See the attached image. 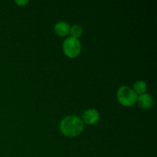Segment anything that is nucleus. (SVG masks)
<instances>
[{
	"label": "nucleus",
	"instance_id": "f257e3e1",
	"mask_svg": "<svg viewBox=\"0 0 157 157\" xmlns=\"http://www.w3.org/2000/svg\"><path fill=\"white\" fill-rule=\"evenodd\" d=\"M60 130L66 136L75 137L82 133L84 123L78 117L67 116L61 121Z\"/></svg>",
	"mask_w": 157,
	"mask_h": 157
},
{
	"label": "nucleus",
	"instance_id": "f03ea898",
	"mask_svg": "<svg viewBox=\"0 0 157 157\" xmlns=\"http://www.w3.org/2000/svg\"><path fill=\"white\" fill-rule=\"evenodd\" d=\"M117 98L121 104L124 107H130L133 105L137 101V94L127 86L120 87L117 91Z\"/></svg>",
	"mask_w": 157,
	"mask_h": 157
},
{
	"label": "nucleus",
	"instance_id": "7ed1b4c3",
	"mask_svg": "<svg viewBox=\"0 0 157 157\" xmlns=\"http://www.w3.org/2000/svg\"><path fill=\"white\" fill-rule=\"evenodd\" d=\"M63 51L67 57L75 58L80 55L81 44L79 40L75 38H67L63 44Z\"/></svg>",
	"mask_w": 157,
	"mask_h": 157
},
{
	"label": "nucleus",
	"instance_id": "20e7f679",
	"mask_svg": "<svg viewBox=\"0 0 157 157\" xmlns=\"http://www.w3.org/2000/svg\"><path fill=\"white\" fill-rule=\"evenodd\" d=\"M99 113L95 109H88L84 111L82 114V121H84L86 124H88V125L96 124L99 121Z\"/></svg>",
	"mask_w": 157,
	"mask_h": 157
},
{
	"label": "nucleus",
	"instance_id": "39448f33",
	"mask_svg": "<svg viewBox=\"0 0 157 157\" xmlns=\"http://www.w3.org/2000/svg\"><path fill=\"white\" fill-rule=\"evenodd\" d=\"M138 105L144 110H149L153 105V99L148 94H143L137 98Z\"/></svg>",
	"mask_w": 157,
	"mask_h": 157
},
{
	"label": "nucleus",
	"instance_id": "423d86ee",
	"mask_svg": "<svg viewBox=\"0 0 157 157\" xmlns=\"http://www.w3.org/2000/svg\"><path fill=\"white\" fill-rule=\"evenodd\" d=\"M70 25L65 21H59L55 26V32L58 36H66L70 33Z\"/></svg>",
	"mask_w": 157,
	"mask_h": 157
},
{
	"label": "nucleus",
	"instance_id": "0eeeda50",
	"mask_svg": "<svg viewBox=\"0 0 157 157\" xmlns=\"http://www.w3.org/2000/svg\"><path fill=\"white\" fill-rule=\"evenodd\" d=\"M133 88H134V92L137 94H145L146 90H147V84L143 81H139L136 82L133 85Z\"/></svg>",
	"mask_w": 157,
	"mask_h": 157
},
{
	"label": "nucleus",
	"instance_id": "6e6552de",
	"mask_svg": "<svg viewBox=\"0 0 157 157\" xmlns=\"http://www.w3.org/2000/svg\"><path fill=\"white\" fill-rule=\"evenodd\" d=\"M70 33L71 35L72 38H75L78 39L79 37L81 36L83 33V29L81 25H75L70 29Z\"/></svg>",
	"mask_w": 157,
	"mask_h": 157
},
{
	"label": "nucleus",
	"instance_id": "1a4fd4ad",
	"mask_svg": "<svg viewBox=\"0 0 157 157\" xmlns=\"http://www.w3.org/2000/svg\"><path fill=\"white\" fill-rule=\"evenodd\" d=\"M28 2H28V1H22V2H21V1H17V2H15V3H17V4H18V5H19V6H25V4H27V3Z\"/></svg>",
	"mask_w": 157,
	"mask_h": 157
}]
</instances>
